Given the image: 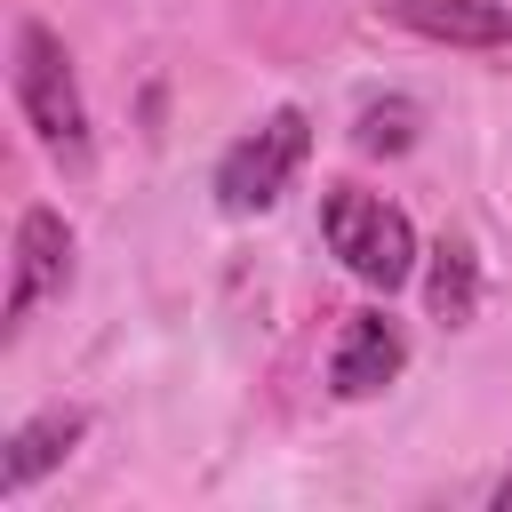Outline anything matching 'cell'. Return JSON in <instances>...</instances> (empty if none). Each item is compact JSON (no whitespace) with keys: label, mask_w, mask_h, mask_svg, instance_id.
Returning a JSON list of instances; mask_svg holds the SVG:
<instances>
[{"label":"cell","mask_w":512,"mask_h":512,"mask_svg":"<svg viewBox=\"0 0 512 512\" xmlns=\"http://www.w3.org/2000/svg\"><path fill=\"white\" fill-rule=\"evenodd\" d=\"M352 144H360V152H408V144H416V104H408V96L368 104L360 128H352Z\"/></svg>","instance_id":"cell-9"},{"label":"cell","mask_w":512,"mask_h":512,"mask_svg":"<svg viewBox=\"0 0 512 512\" xmlns=\"http://www.w3.org/2000/svg\"><path fill=\"white\" fill-rule=\"evenodd\" d=\"M392 16L424 40H448V48H504L512 40L504 0H392Z\"/></svg>","instance_id":"cell-6"},{"label":"cell","mask_w":512,"mask_h":512,"mask_svg":"<svg viewBox=\"0 0 512 512\" xmlns=\"http://www.w3.org/2000/svg\"><path fill=\"white\" fill-rule=\"evenodd\" d=\"M304 144H312V120H304L296 104H280L256 136H240V144L224 152V168H216V200H224L232 216L272 208V200L288 192V176L304 168Z\"/></svg>","instance_id":"cell-3"},{"label":"cell","mask_w":512,"mask_h":512,"mask_svg":"<svg viewBox=\"0 0 512 512\" xmlns=\"http://www.w3.org/2000/svg\"><path fill=\"white\" fill-rule=\"evenodd\" d=\"M72 280V224L56 208H24L16 216V280H8V328L32 320L40 296H56Z\"/></svg>","instance_id":"cell-4"},{"label":"cell","mask_w":512,"mask_h":512,"mask_svg":"<svg viewBox=\"0 0 512 512\" xmlns=\"http://www.w3.org/2000/svg\"><path fill=\"white\" fill-rule=\"evenodd\" d=\"M16 104H24L32 136H40L64 168H80V160H88V104H80V80H72L64 40H56L40 16H24V24H16Z\"/></svg>","instance_id":"cell-1"},{"label":"cell","mask_w":512,"mask_h":512,"mask_svg":"<svg viewBox=\"0 0 512 512\" xmlns=\"http://www.w3.org/2000/svg\"><path fill=\"white\" fill-rule=\"evenodd\" d=\"M424 296H432V320L440 328H472V312H480V256H472V240H440L432 248Z\"/></svg>","instance_id":"cell-8"},{"label":"cell","mask_w":512,"mask_h":512,"mask_svg":"<svg viewBox=\"0 0 512 512\" xmlns=\"http://www.w3.org/2000/svg\"><path fill=\"white\" fill-rule=\"evenodd\" d=\"M496 512H512V472H504V480H496Z\"/></svg>","instance_id":"cell-10"},{"label":"cell","mask_w":512,"mask_h":512,"mask_svg":"<svg viewBox=\"0 0 512 512\" xmlns=\"http://www.w3.org/2000/svg\"><path fill=\"white\" fill-rule=\"evenodd\" d=\"M88 432V408H40L16 440H8V456H0V488L8 496H24L40 472H56L64 456H72V440Z\"/></svg>","instance_id":"cell-7"},{"label":"cell","mask_w":512,"mask_h":512,"mask_svg":"<svg viewBox=\"0 0 512 512\" xmlns=\"http://www.w3.org/2000/svg\"><path fill=\"white\" fill-rule=\"evenodd\" d=\"M320 232H328V248L352 264V280H368V288H384V296L416 272V224H408L400 208H384V200L352 192V184H336V192H328Z\"/></svg>","instance_id":"cell-2"},{"label":"cell","mask_w":512,"mask_h":512,"mask_svg":"<svg viewBox=\"0 0 512 512\" xmlns=\"http://www.w3.org/2000/svg\"><path fill=\"white\" fill-rule=\"evenodd\" d=\"M400 368H408V336L392 328V312H352L344 336H336V360H328L336 400H368V392H384Z\"/></svg>","instance_id":"cell-5"}]
</instances>
